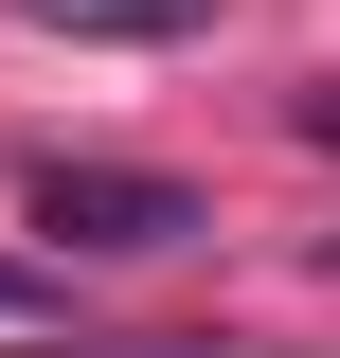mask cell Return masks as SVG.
Segmentation results:
<instances>
[{
	"mask_svg": "<svg viewBox=\"0 0 340 358\" xmlns=\"http://www.w3.org/2000/svg\"><path fill=\"white\" fill-rule=\"evenodd\" d=\"M18 215H36L54 251H108V268H126V251H197V233H215L197 179H162V162H36Z\"/></svg>",
	"mask_w": 340,
	"mask_h": 358,
	"instance_id": "cell-1",
	"label": "cell"
},
{
	"mask_svg": "<svg viewBox=\"0 0 340 358\" xmlns=\"http://www.w3.org/2000/svg\"><path fill=\"white\" fill-rule=\"evenodd\" d=\"M36 36H108V54H143V36H197L215 0H18Z\"/></svg>",
	"mask_w": 340,
	"mask_h": 358,
	"instance_id": "cell-2",
	"label": "cell"
},
{
	"mask_svg": "<svg viewBox=\"0 0 340 358\" xmlns=\"http://www.w3.org/2000/svg\"><path fill=\"white\" fill-rule=\"evenodd\" d=\"M0 322H18V341H54V305H36V287H18V268H0Z\"/></svg>",
	"mask_w": 340,
	"mask_h": 358,
	"instance_id": "cell-3",
	"label": "cell"
},
{
	"mask_svg": "<svg viewBox=\"0 0 340 358\" xmlns=\"http://www.w3.org/2000/svg\"><path fill=\"white\" fill-rule=\"evenodd\" d=\"M287 126H304V143H323V162H340V90H304V108H287Z\"/></svg>",
	"mask_w": 340,
	"mask_h": 358,
	"instance_id": "cell-4",
	"label": "cell"
}]
</instances>
